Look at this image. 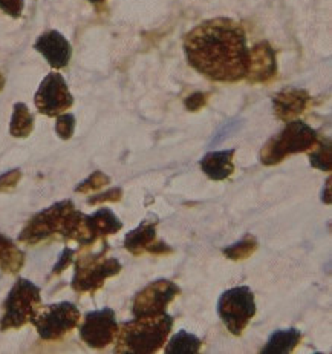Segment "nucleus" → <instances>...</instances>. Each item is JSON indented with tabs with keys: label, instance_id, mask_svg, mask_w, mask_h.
<instances>
[{
	"label": "nucleus",
	"instance_id": "obj_21",
	"mask_svg": "<svg viewBox=\"0 0 332 354\" xmlns=\"http://www.w3.org/2000/svg\"><path fill=\"white\" fill-rule=\"evenodd\" d=\"M23 253L8 238L0 235V267L3 272L16 273L23 266Z\"/></svg>",
	"mask_w": 332,
	"mask_h": 354
},
{
	"label": "nucleus",
	"instance_id": "obj_28",
	"mask_svg": "<svg viewBox=\"0 0 332 354\" xmlns=\"http://www.w3.org/2000/svg\"><path fill=\"white\" fill-rule=\"evenodd\" d=\"M20 176H22V174H20V171H11L8 174H5L0 176V190H10L12 187H16V184L19 183Z\"/></svg>",
	"mask_w": 332,
	"mask_h": 354
},
{
	"label": "nucleus",
	"instance_id": "obj_29",
	"mask_svg": "<svg viewBox=\"0 0 332 354\" xmlns=\"http://www.w3.org/2000/svg\"><path fill=\"white\" fill-rule=\"evenodd\" d=\"M121 196H123L121 189H119V187L110 189L106 194H101V195H98L95 198H90L89 204H97V203H103V201H119V200H121Z\"/></svg>",
	"mask_w": 332,
	"mask_h": 354
},
{
	"label": "nucleus",
	"instance_id": "obj_25",
	"mask_svg": "<svg viewBox=\"0 0 332 354\" xmlns=\"http://www.w3.org/2000/svg\"><path fill=\"white\" fill-rule=\"evenodd\" d=\"M75 129V117L72 114H60L55 123V132L63 140H69L72 137Z\"/></svg>",
	"mask_w": 332,
	"mask_h": 354
},
{
	"label": "nucleus",
	"instance_id": "obj_24",
	"mask_svg": "<svg viewBox=\"0 0 332 354\" xmlns=\"http://www.w3.org/2000/svg\"><path fill=\"white\" fill-rule=\"evenodd\" d=\"M110 180L108 175H104L103 172H94L92 174L86 181H83L79 187H77V192H81V194H89V192H94V190L101 189L106 184H109Z\"/></svg>",
	"mask_w": 332,
	"mask_h": 354
},
{
	"label": "nucleus",
	"instance_id": "obj_4",
	"mask_svg": "<svg viewBox=\"0 0 332 354\" xmlns=\"http://www.w3.org/2000/svg\"><path fill=\"white\" fill-rule=\"evenodd\" d=\"M317 140V132L300 120L286 122V126L265 143L260 151V161L265 166H274L289 155L308 152Z\"/></svg>",
	"mask_w": 332,
	"mask_h": 354
},
{
	"label": "nucleus",
	"instance_id": "obj_14",
	"mask_svg": "<svg viewBox=\"0 0 332 354\" xmlns=\"http://www.w3.org/2000/svg\"><path fill=\"white\" fill-rule=\"evenodd\" d=\"M34 49L43 55L49 65L55 69L68 66L70 57H72V46L59 31L41 34L34 44Z\"/></svg>",
	"mask_w": 332,
	"mask_h": 354
},
{
	"label": "nucleus",
	"instance_id": "obj_7",
	"mask_svg": "<svg viewBox=\"0 0 332 354\" xmlns=\"http://www.w3.org/2000/svg\"><path fill=\"white\" fill-rule=\"evenodd\" d=\"M31 322L41 339L57 341L79 325L80 311L70 302L51 304L45 307L40 306Z\"/></svg>",
	"mask_w": 332,
	"mask_h": 354
},
{
	"label": "nucleus",
	"instance_id": "obj_12",
	"mask_svg": "<svg viewBox=\"0 0 332 354\" xmlns=\"http://www.w3.org/2000/svg\"><path fill=\"white\" fill-rule=\"evenodd\" d=\"M158 221L155 219H146L137 229H133L126 235L124 247L135 257L143 253L150 254H170L173 250L166 243L157 238Z\"/></svg>",
	"mask_w": 332,
	"mask_h": 354
},
{
	"label": "nucleus",
	"instance_id": "obj_3",
	"mask_svg": "<svg viewBox=\"0 0 332 354\" xmlns=\"http://www.w3.org/2000/svg\"><path fill=\"white\" fill-rule=\"evenodd\" d=\"M173 328V317L167 313L139 316L121 324L115 336V353L152 354L166 345Z\"/></svg>",
	"mask_w": 332,
	"mask_h": 354
},
{
	"label": "nucleus",
	"instance_id": "obj_27",
	"mask_svg": "<svg viewBox=\"0 0 332 354\" xmlns=\"http://www.w3.org/2000/svg\"><path fill=\"white\" fill-rule=\"evenodd\" d=\"M23 0H0V10L11 17H20L23 12Z\"/></svg>",
	"mask_w": 332,
	"mask_h": 354
},
{
	"label": "nucleus",
	"instance_id": "obj_30",
	"mask_svg": "<svg viewBox=\"0 0 332 354\" xmlns=\"http://www.w3.org/2000/svg\"><path fill=\"white\" fill-rule=\"evenodd\" d=\"M72 257H74V250L65 249V252H63L60 258V263L54 267V273H60L63 268H66L70 264V261H72Z\"/></svg>",
	"mask_w": 332,
	"mask_h": 354
},
{
	"label": "nucleus",
	"instance_id": "obj_19",
	"mask_svg": "<svg viewBox=\"0 0 332 354\" xmlns=\"http://www.w3.org/2000/svg\"><path fill=\"white\" fill-rule=\"evenodd\" d=\"M167 354H197L202 346V341L192 333L181 330L179 333L166 342Z\"/></svg>",
	"mask_w": 332,
	"mask_h": 354
},
{
	"label": "nucleus",
	"instance_id": "obj_10",
	"mask_svg": "<svg viewBox=\"0 0 332 354\" xmlns=\"http://www.w3.org/2000/svg\"><path fill=\"white\" fill-rule=\"evenodd\" d=\"M35 108L48 117L60 115L74 104V97L70 94L68 84L59 73H51L41 82L39 91L34 97Z\"/></svg>",
	"mask_w": 332,
	"mask_h": 354
},
{
	"label": "nucleus",
	"instance_id": "obj_20",
	"mask_svg": "<svg viewBox=\"0 0 332 354\" xmlns=\"http://www.w3.org/2000/svg\"><path fill=\"white\" fill-rule=\"evenodd\" d=\"M32 129H34V117L31 115L28 106L23 103L14 104L11 126H10L11 136L17 138H25L30 136Z\"/></svg>",
	"mask_w": 332,
	"mask_h": 354
},
{
	"label": "nucleus",
	"instance_id": "obj_11",
	"mask_svg": "<svg viewBox=\"0 0 332 354\" xmlns=\"http://www.w3.org/2000/svg\"><path fill=\"white\" fill-rule=\"evenodd\" d=\"M118 324L115 311L112 308H101L89 311L80 325L81 341L92 348H104L115 341Z\"/></svg>",
	"mask_w": 332,
	"mask_h": 354
},
{
	"label": "nucleus",
	"instance_id": "obj_8",
	"mask_svg": "<svg viewBox=\"0 0 332 354\" xmlns=\"http://www.w3.org/2000/svg\"><path fill=\"white\" fill-rule=\"evenodd\" d=\"M121 272V263L115 258H106L104 252L94 257H83L75 264L72 287L79 293H95L104 281Z\"/></svg>",
	"mask_w": 332,
	"mask_h": 354
},
{
	"label": "nucleus",
	"instance_id": "obj_17",
	"mask_svg": "<svg viewBox=\"0 0 332 354\" xmlns=\"http://www.w3.org/2000/svg\"><path fill=\"white\" fill-rule=\"evenodd\" d=\"M88 225L92 236L98 239L100 236L114 235V233L123 229V223L119 218L109 209L97 210L94 215L88 216Z\"/></svg>",
	"mask_w": 332,
	"mask_h": 354
},
{
	"label": "nucleus",
	"instance_id": "obj_13",
	"mask_svg": "<svg viewBox=\"0 0 332 354\" xmlns=\"http://www.w3.org/2000/svg\"><path fill=\"white\" fill-rule=\"evenodd\" d=\"M277 74L275 51L268 41L254 45L248 53V69L245 79L250 83H268Z\"/></svg>",
	"mask_w": 332,
	"mask_h": 354
},
{
	"label": "nucleus",
	"instance_id": "obj_26",
	"mask_svg": "<svg viewBox=\"0 0 332 354\" xmlns=\"http://www.w3.org/2000/svg\"><path fill=\"white\" fill-rule=\"evenodd\" d=\"M208 95L210 94H206V92H195V94L188 95L186 100H184V106H186L187 111H192V112L199 111L207 104Z\"/></svg>",
	"mask_w": 332,
	"mask_h": 354
},
{
	"label": "nucleus",
	"instance_id": "obj_9",
	"mask_svg": "<svg viewBox=\"0 0 332 354\" xmlns=\"http://www.w3.org/2000/svg\"><path fill=\"white\" fill-rule=\"evenodd\" d=\"M181 293V288L173 281L158 279L141 290L133 297L132 313L135 317L155 316L166 313L167 307Z\"/></svg>",
	"mask_w": 332,
	"mask_h": 354
},
{
	"label": "nucleus",
	"instance_id": "obj_6",
	"mask_svg": "<svg viewBox=\"0 0 332 354\" xmlns=\"http://www.w3.org/2000/svg\"><path fill=\"white\" fill-rule=\"evenodd\" d=\"M217 315L225 327L235 336H241L256 315V301L248 286L233 287L217 301Z\"/></svg>",
	"mask_w": 332,
	"mask_h": 354
},
{
	"label": "nucleus",
	"instance_id": "obj_18",
	"mask_svg": "<svg viewBox=\"0 0 332 354\" xmlns=\"http://www.w3.org/2000/svg\"><path fill=\"white\" fill-rule=\"evenodd\" d=\"M302 341V333L297 328L274 331L262 348L264 354H288Z\"/></svg>",
	"mask_w": 332,
	"mask_h": 354
},
{
	"label": "nucleus",
	"instance_id": "obj_31",
	"mask_svg": "<svg viewBox=\"0 0 332 354\" xmlns=\"http://www.w3.org/2000/svg\"><path fill=\"white\" fill-rule=\"evenodd\" d=\"M3 86H5V79H3V75H2V73H0V91L3 89Z\"/></svg>",
	"mask_w": 332,
	"mask_h": 354
},
{
	"label": "nucleus",
	"instance_id": "obj_23",
	"mask_svg": "<svg viewBox=\"0 0 332 354\" xmlns=\"http://www.w3.org/2000/svg\"><path fill=\"white\" fill-rule=\"evenodd\" d=\"M257 241L254 236H245L244 239L239 241V243L225 247L222 253L231 261H244L246 258H250L251 254L257 250Z\"/></svg>",
	"mask_w": 332,
	"mask_h": 354
},
{
	"label": "nucleus",
	"instance_id": "obj_22",
	"mask_svg": "<svg viewBox=\"0 0 332 354\" xmlns=\"http://www.w3.org/2000/svg\"><path fill=\"white\" fill-rule=\"evenodd\" d=\"M309 162L311 166L315 169H320L323 172H331L332 167V149H331V140L329 138H320L317 137L315 143L309 149Z\"/></svg>",
	"mask_w": 332,
	"mask_h": 354
},
{
	"label": "nucleus",
	"instance_id": "obj_2",
	"mask_svg": "<svg viewBox=\"0 0 332 354\" xmlns=\"http://www.w3.org/2000/svg\"><path fill=\"white\" fill-rule=\"evenodd\" d=\"M52 235L75 239L81 245L95 243L88 227V216L75 210L70 201H61L35 215L20 233L19 239L26 244H37Z\"/></svg>",
	"mask_w": 332,
	"mask_h": 354
},
{
	"label": "nucleus",
	"instance_id": "obj_5",
	"mask_svg": "<svg viewBox=\"0 0 332 354\" xmlns=\"http://www.w3.org/2000/svg\"><path fill=\"white\" fill-rule=\"evenodd\" d=\"M40 288L28 279H19L3 304V316L0 321V330L23 327L31 322L35 311L40 307Z\"/></svg>",
	"mask_w": 332,
	"mask_h": 354
},
{
	"label": "nucleus",
	"instance_id": "obj_32",
	"mask_svg": "<svg viewBox=\"0 0 332 354\" xmlns=\"http://www.w3.org/2000/svg\"><path fill=\"white\" fill-rule=\"evenodd\" d=\"M88 2H90V3H94V5H100V3H104L106 0H88Z\"/></svg>",
	"mask_w": 332,
	"mask_h": 354
},
{
	"label": "nucleus",
	"instance_id": "obj_1",
	"mask_svg": "<svg viewBox=\"0 0 332 354\" xmlns=\"http://www.w3.org/2000/svg\"><path fill=\"white\" fill-rule=\"evenodd\" d=\"M184 53L190 66L213 82L235 83L246 77V34L231 19H210L193 28L184 37Z\"/></svg>",
	"mask_w": 332,
	"mask_h": 354
},
{
	"label": "nucleus",
	"instance_id": "obj_16",
	"mask_svg": "<svg viewBox=\"0 0 332 354\" xmlns=\"http://www.w3.org/2000/svg\"><path fill=\"white\" fill-rule=\"evenodd\" d=\"M236 149H228V151H217L207 153L199 161L202 172L206 174L210 180L224 181L235 172V165H233V157H235Z\"/></svg>",
	"mask_w": 332,
	"mask_h": 354
},
{
	"label": "nucleus",
	"instance_id": "obj_15",
	"mask_svg": "<svg viewBox=\"0 0 332 354\" xmlns=\"http://www.w3.org/2000/svg\"><path fill=\"white\" fill-rule=\"evenodd\" d=\"M311 97L308 91L299 88H285L274 95V114L282 122H291L305 112Z\"/></svg>",
	"mask_w": 332,
	"mask_h": 354
}]
</instances>
